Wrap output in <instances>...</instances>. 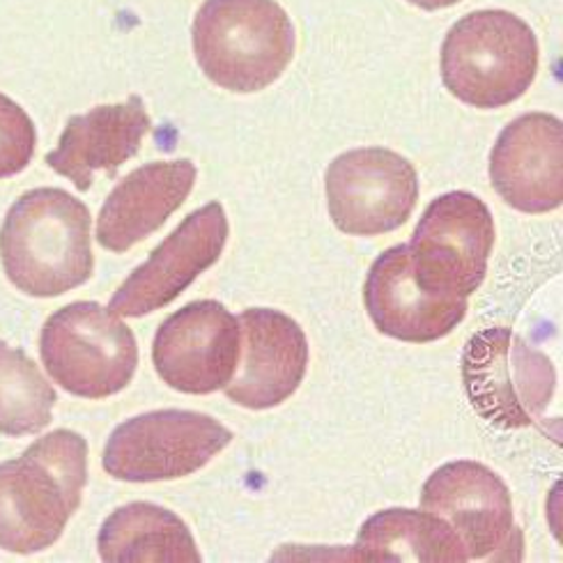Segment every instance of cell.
Here are the masks:
<instances>
[{"label":"cell","mask_w":563,"mask_h":563,"mask_svg":"<svg viewBox=\"0 0 563 563\" xmlns=\"http://www.w3.org/2000/svg\"><path fill=\"white\" fill-rule=\"evenodd\" d=\"M233 432L217 419L189 409H157L120 423L107 442V474L126 483L183 478L221 453Z\"/></svg>","instance_id":"7"},{"label":"cell","mask_w":563,"mask_h":563,"mask_svg":"<svg viewBox=\"0 0 563 563\" xmlns=\"http://www.w3.org/2000/svg\"><path fill=\"white\" fill-rule=\"evenodd\" d=\"M196 183V166L189 159L155 162L136 168L111 191L97 219V242L124 253L183 208Z\"/></svg>","instance_id":"17"},{"label":"cell","mask_w":563,"mask_h":563,"mask_svg":"<svg viewBox=\"0 0 563 563\" xmlns=\"http://www.w3.org/2000/svg\"><path fill=\"white\" fill-rule=\"evenodd\" d=\"M0 261L10 284L31 297H58L92 276L90 210L54 187L25 191L0 228Z\"/></svg>","instance_id":"2"},{"label":"cell","mask_w":563,"mask_h":563,"mask_svg":"<svg viewBox=\"0 0 563 563\" xmlns=\"http://www.w3.org/2000/svg\"><path fill=\"white\" fill-rule=\"evenodd\" d=\"M240 360L225 396L249 409L286 402L303 382L309 341L301 327L274 309H249L240 318Z\"/></svg>","instance_id":"14"},{"label":"cell","mask_w":563,"mask_h":563,"mask_svg":"<svg viewBox=\"0 0 563 563\" xmlns=\"http://www.w3.org/2000/svg\"><path fill=\"white\" fill-rule=\"evenodd\" d=\"M37 132L31 115L16 101L0 95V180L21 173L33 162Z\"/></svg>","instance_id":"21"},{"label":"cell","mask_w":563,"mask_h":563,"mask_svg":"<svg viewBox=\"0 0 563 563\" xmlns=\"http://www.w3.org/2000/svg\"><path fill=\"white\" fill-rule=\"evenodd\" d=\"M99 556L111 563H198L200 552L185 520L173 510L134 501L104 520L97 536Z\"/></svg>","instance_id":"18"},{"label":"cell","mask_w":563,"mask_h":563,"mask_svg":"<svg viewBox=\"0 0 563 563\" xmlns=\"http://www.w3.org/2000/svg\"><path fill=\"white\" fill-rule=\"evenodd\" d=\"M150 126V115L139 95L122 104L95 107L84 115L69 118L58 147L46 155V164L79 191H88L99 170L115 177L122 164L139 155Z\"/></svg>","instance_id":"16"},{"label":"cell","mask_w":563,"mask_h":563,"mask_svg":"<svg viewBox=\"0 0 563 563\" xmlns=\"http://www.w3.org/2000/svg\"><path fill=\"white\" fill-rule=\"evenodd\" d=\"M495 191L520 212L545 214L563 202V124L527 113L499 134L490 155Z\"/></svg>","instance_id":"15"},{"label":"cell","mask_w":563,"mask_h":563,"mask_svg":"<svg viewBox=\"0 0 563 563\" xmlns=\"http://www.w3.org/2000/svg\"><path fill=\"white\" fill-rule=\"evenodd\" d=\"M88 483V442L54 430L0 463V548L33 554L54 545Z\"/></svg>","instance_id":"1"},{"label":"cell","mask_w":563,"mask_h":563,"mask_svg":"<svg viewBox=\"0 0 563 563\" xmlns=\"http://www.w3.org/2000/svg\"><path fill=\"white\" fill-rule=\"evenodd\" d=\"M463 382L476 412L497 428L531 426L548 407L552 362L506 327L478 331L463 352Z\"/></svg>","instance_id":"6"},{"label":"cell","mask_w":563,"mask_h":563,"mask_svg":"<svg viewBox=\"0 0 563 563\" xmlns=\"http://www.w3.org/2000/svg\"><path fill=\"white\" fill-rule=\"evenodd\" d=\"M407 3H412L421 10H428V12H434V10H444V8H451L455 3H460V0H407Z\"/></svg>","instance_id":"22"},{"label":"cell","mask_w":563,"mask_h":563,"mask_svg":"<svg viewBox=\"0 0 563 563\" xmlns=\"http://www.w3.org/2000/svg\"><path fill=\"white\" fill-rule=\"evenodd\" d=\"M40 354L54 382L90 400L120 394L139 368L134 331L97 301H74L51 316L42 327Z\"/></svg>","instance_id":"5"},{"label":"cell","mask_w":563,"mask_h":563,"mask_svg":"<svg viewBox=\"0 0 563 563\" xmlns=\"http://www.w3.org/2000/svg\"><path fill=\"white\" fill-rule=\"evenodd\" d=\"M240 360V322L223 303L202 299L173 313L157 331L152 362L170 389L205 396L223 389Z\"/></svg>","instance_id":"10"},{"label":"cell","mask_w":563,"mask_h":563,"mask_svg":"<svg viewBox=\"0 0 563 563\" xmlns=\"http://www.w3.org/2000/svg\"><path fill=\"white\" fill-rule=\"evenodd\" d=\"M56 400V389L31 356L0 341V434L23 438L44 430Z\"/></svg>","instance_id":"20"},{"label":"cell","mask_w":563,"mask_h":563,"mask_svg":"<svg viewBox=\"0 0 563 563\" xmlns=\"http://www.w3.org/2000/svg\"><path fill=\"white\" fill-rule=\"evenodd\" d=\"M191 35L205 76L230 92L272 86L295 54L292 21L276 0H205Z\"/></svg>","instance_id":"3"},{"label":"cell","mask_w":563,"mask_h":563,"mask_svg":"<svg viewBox=\"0 0 563 563\" xmlns=\"http://www.w3.org/2000/svg\"><path fill=\"white\" fill-rule=\"evenodd\" d=\"M329 214L345 235L391 233L412 217L419 200V175L398 152L360 147L327 168Z\"/></svg>","instance_id":"9"},{"label":"cell","mask_w":563,"mask_h":563,"mask_svg":"<svg viewBox=\"0 0 563 563\" xmlns=\"http://www.w3.org/2000/svg\"><path fill=\"white\" fill-rule=\"evenodd\" d=\"M495 244V221L478 196L451 191L432 200L415 228L409 255L432 290L470 297L485 280Z\"/></svg>","instance_id":"8"},{"label":"cell","mask_w":563,"mask_h":563,"mask_svg":"<svg viewBox=\"0 0 563 563\" xmlns=\"http://www.w3.org/2000/svg\"><path fill=\"white\" fill-rule=\"evenodd\" d=\"M352 559L387 563L470 561L455 531L426 508H389L368 518L356 536Z\"/></svg>","instance_id":"19"},{"label":"cell","mask_w":563,"mask_h":563,"mask_svg":"<svg viewBox=\"0 0 563 563\" xmlns=\"http://www.w3.org/2000/svg\"><path fill=\"white\" fill-rule=\"evenodd\" d=\"M364 303L382 334L402 343L440 341L467 316V297L432 290L417 276L407 244L387 249L373 263Z\"/></svg>","instance_id":"13"},{"label":"cell","mask_w":563,"mask_h":563,"mask_svg":"<svg viewBox=\"0 0 563 563\" xmlns=\"http://www.w3.org/2000/svg\"><path fill=\"white\" fill-rule=\"evenodd\" d=\"M228 230L221 202H208L191 212L130 274L113 295L109 309L122 318H141L164 309L221 258Z\"/></svg>","instance_id":"12"},{"label":"cell","mask_w":563,"mask_h":563,"mask_svg":"<svg viewBox=\"0 0 563 563\" xmlns=\"http://www.w3.org/2000/svg\"><path fill=\"white\" fill-rule=\"evenodd\" d=\"M539 71V42L506 10L460 19L442 46V79L451 95L476 109H501L520 99Z\"/></svg>","instance_id":"4"},{"label":"cell","mask_w":563,"mask_h":563,"mask_svg":"<svg viewBox=\"0 0 563 563\" xmlns=\"http://www.w3.org/2000/svg\"><path fill=\"white\" fill-rule=\"evenodd\" d=\"M421 506L455 531L470 561L497 559L508 548L522 550L506 483L474 460H455L434 472L423 485Z\"/></svg>","instance_id":"11"}]
</instances>
